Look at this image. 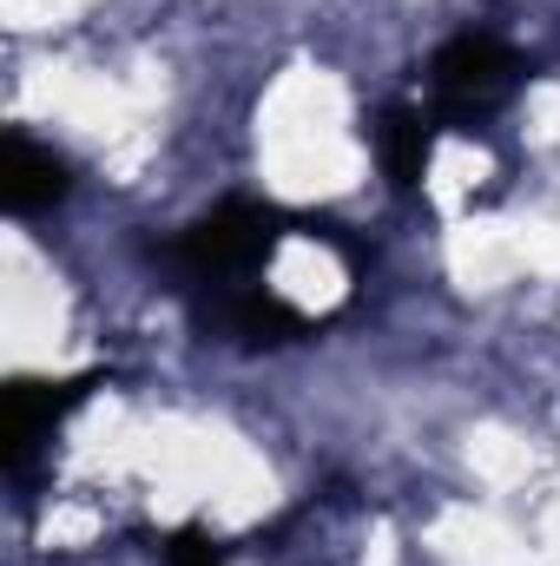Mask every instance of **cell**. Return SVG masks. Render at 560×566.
Segmentation results:
<instances>
[{
  "label": "cell",
  "mask_w": 560,
  "mask_h": 566,
  "mask_svg": "<svg viewBox=\"0 0 560 566\" xmlns=\"http://www.w3.org/2000/svg\"><path fill=\"white\" fill-rule=\"evenodd\" d=\"M93 382H100V376H73V382H13V389H7V422H0V461H7V474H27L33 448L86 402Z\"/></svg>",
  "instance_id": "3957f363"
},
{
  "label": "cell",
  "mask_w": 560,
  "mask_h": 566,
  "mask_svg": "<svg viewBox=\"0 0 560 566\" xmlns=\"http://www.w3.org/2000/svg\"><path fill=\"white\" fill-rule=\"evenodd\" d=\"M158 554H165V566H225V554H218L205 534H172Z\"/></svg>",
  "instance_id": "52a82bcc"
},
{
  "label": "cell",
  "mask_w": 560,
  "mask_h": 566,
  "mask_svg": "<svg viewBox=\"0 0 560 566\" xmlns=\"http://www.w3.org/2000/svg\"><path fill=\"white\" fill-rule=\"evenodd\" d=\"M370 145L383 158V178L396 191H416L422 171H428V151H435V113H422V106H383L376 126H370Z\"/></svg>",
  "instance_id": "8992f818"
},
{
  "label": "cell",
  "mask_w": 560,
  "mask_h": 566,
  "mask_svg": "<svg viewBox=\"0 0 560 566\" xmlns=\"http://www.w3.org/2000/svg\"><path fill=\"white\" fill-rule=\"evenodd\" d=\"M290 224H297V218L278 211V205L231 198V205H218L211 218H198L191 231H178L172 264L198 283H251L271 264V251H278V238Z\"/></svg>",
  "instance_id": "6da1fadb"
},
{
  "label": "cell",
  "mask_w": 560,
  "mask_h": 566,
  "mask_svg": "<svg viewBox=\"0 0 560 566\" xmlns=\"http://www.w3.org/2000/svg\"><path fill=\"white\" fill-rule=\"evenodd\" d=\"M521 53L508 46V40H495V33H455L442 53H435V66H428V93H435V126H462V133H475L488 113H501V99L521 86Z\"/></svg>",
  "instance_id": "7a4b0ae2"
},
{
  "label": "cell",
  "mask_w": 560,
  "mask_h": 566,
  "mask_svg": "<svg viewBox=\"0 0 560 566\" xmlns=\"http://www.w3.org/2000/svg\"><path fill=\"white\" fill-rule=\"evenodd\" d=\"M66 185H73V178H66V165H60L46 145H33L27 133H7V145H0V198H7V211L33 218V211L60 205Z\"/></svg>",
  "instance_id": "5b68a950"
},
{
  "label": "cell",
  "mask_w": 560,
  "mask_h": 566,
  "mask_svg": "<svg viewBox=\"0 0 560 566\" xmlns=\"http://www.w3.org/2000/svg\"><path fill=\"white\" fill-rule=\"evenodd\" d=\"M205 323L218 329V336H231V343H297L310 323L271 296L265 283H211V310H205Z\"/></svg>",
  "instance_id": "277c9868"
}]
</instances>
